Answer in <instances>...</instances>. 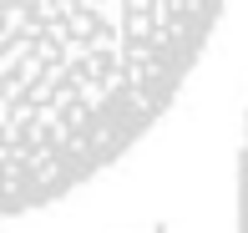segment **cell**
<instances>
[{"mask_svg":"<svg viewBox=\"0 0 248 233\" xmlns=\"http://www.w3.org/2000/svg\"><path fill=\"white\" fill-rule=\"evenodd\" d=\"M238 233H248V117H243V152H238Z\"/></svg>","mask_w":248,"mask_h":233,"instance_id":"7a4b0ae2","label":"cell"},{"mask_svg":"<svg viewBox=\"0 0 248 233\" xmlns=\"http://www.w3.org/2000/svg\"><path fill=\"white\" fill-rule=\"evenodd\" d=\"M218 16L223 0H0V223L127 157Z\"/></svg>","mask_w":248,"mask_h":233,"instance_id":"6da1fadb","label":"cell"}]
</instances>
